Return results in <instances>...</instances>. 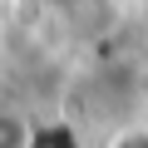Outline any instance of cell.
I'll list each match as a JSON object with an SVG mask.
<instances>
[{
  "label": "cell",
  "mask_w": 148,
  "mask_h": 148,
  "mask_svg": "<svg viewBox=\"0 0 148 148\" xmlns=\"http://www.w3.org/2000/svg\"><path fill=\"white\" fill-rule=\"evenodd\" d=\"M109 148H148V128H123Z\"/></svg>",
  "instance_id": "obj_3"
},
{
  "label": "cell",
  "mask_w": 148,
  "mask_h": 148,
  "mask_svg": "<svg viewBox=\"0 0 148 148\" xmlns=\"http://www.w3.org/2000/svg\"><path fill=\"white\" fill-rule=\"evenodd\" d=\"M30 148H79V143H74V133H69V128H45V133H40V143H30Z\"/></svg>",
  "instance_id": "obj_2"
},
{
  "label": "cell",
  "mask_w": 148,
  "mask_h": 148,
  "mask_svg": "<svg viewBox=\"0 0 148 148\" xmlns=\"http://www.w3.org/2000/svg\"><path fill=\"white\" fill-rule=\"evenodd\" d=\"M0 148H30V123L0 109Z\"/></svg>",
  "instance_id": "obj_1"
}]
</instances>
